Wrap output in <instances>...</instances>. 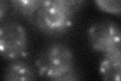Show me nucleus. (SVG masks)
Listing matches in <instances>:
<instances>
[{
  "label": "nucleus",
  "instance_id": "10",
  "mask_svg": "<svg viewBox=\"0 0 121 81\" xmlns=\"http://www.w3.org/2000/svg\"><path fill=\"white\" fill-rule=\"evenodd\" d=\"M9 9H10L9 2L1 1V3H0V20H1V24H2V22H4V18H5L6 12Z\"/></svg>",
  "mask_w": 121,
  "mask_h": 81
},
{
  "label": "nucleus",
  "instance_id": "5",
  "mask_svg": "<svg viewBox=\"0 0 121 81\" xmlns=\"http://www.w3.org/2000/svg\"><path fill=\"white\" fill-rule=\"evenodd\" d=\"M99 73L103 81H121V49L102 56Z\"/></svg>",
  "mask_w": 121,
  "mask_h": 81
},
{
  "label": "nucleus",
  "instance_id": "1",
  "mask_svg": "<svg viewBox=\"0 0 121 81\" xmlns=\"http://www.w3.org/2000/svg\"><path fill=\"white\" fill-rule=\"evenodd\" d=\"M85 4L83 0H45L32 24L48 37L63 36L72 29L76 13Z\"/></svg>",
  "mask_w": 121,
  "mask_h": 81
},
{
  "label": "nucleus",
  "instance_id": "2",
  "mask_svg": "<svg viewBox=\"0 0 121 81\" xmlns=\"http://www.w3.org/2000/svg\"><path fill=\"white\" fill-rule=\"evenodd\" d=\"M75 67L73 51L60 42H52L44 46L35 59L36 72L47 81L65 74Z\"/></svg>",
  "mask_w": 121,
  "mask_h": 81
},
{
  "label": "nucleus",
  "instance_id": "3",
  "mask_svg": "<svg viewBox=\"0 0 121 81\" xmlns=\"http://www.w3.org/2000/svg\"><path fill=\"white\" fill-rule=\"evenodd\" d=\"M29 50V38L26 29L19 22L7 20L0 26V52L7 61L21 60Z\"/></svg>",
  "mask_w": 121,
  "mask_h": 81
},
{
  "label": "nucleus",
  "instance_id": "4",
  "mask_svg": "<svg viewBox=\"0 0 121 81\" xmlns=\"http://www.w3.org/2000/svg\"><path fill=\"white\" fill-rule=\"evenodd\" d=\"M87 38L91 49L103 55L121 49V29L110 19H102L91 24L87 29Z\"/></svg>",
  "mask_w": 121,
  "mask_h": 81
},
{
  "label": "nucleus",
  "instance_id": "8",
  "mask_svg": "<svg viewBox=\"0 0 121 81\" xmlns=\"http://www.w3.org/2000/svg\"><path fill=\"white\" fill-rule=\"evenodd\" d=\"M94 3L100 10L106 13L121 15V0H96Z\"/></svg>",
  "mask_w": 121,
  "mask_h": 81
},
{
  "label": "nucleus",
  "instance_id": "7",
  "mask_svg": "<svg viewBox=\"0 0 121 81\" xmlns=\"http://www.w3.org/2000/svg\"><path fill=\"white\" fill-rule=\"evenodd\" d=\"M41 3L40 0H13L9 2V6L14 14L25 18L32 24Z\"/></svg>",
  "mask_w": 121,
  "mask_h": 81
},
{
  "label": "nucleus",
  "instance_id": "9",
  "mask_svg": "<svg viewBox=\"0 0 121 81\" xmlns=\"http://www.w3.org/2000/svg\"><path fill=\"white\" fill-rule=\"evenodd\" d=\"M48 81H83L81 73L79 72L77 68L72 69L71 71L65 73V74L60 75L59 77H56L54 79H50Z\"/></svg>",
  "mask_w": 121,
  "mask_h": 81
},
{
  "label": "nucleus",
  "instance_id": "6",
  "mask_svg": "<svg viewBox=\"0 0 121 81\" xmlns=\"http://www.w3.org/2000/svg\"><path fill=\"white\" fill-rule=\"evenodd\" d=\"M3 81H36L35 70L23 59L11 61L5 67Z\"/></svg>",
  "mask_w": 121,
  "mask_h": 81
}]
</instances>
